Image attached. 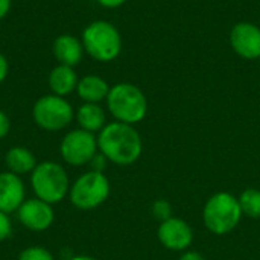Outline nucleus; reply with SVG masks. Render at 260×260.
Returning <instances> with one entry per match:
<instances>
[{
	"label": "nucleus",
	"mask_w": 260,
	"mask_h": 260,
	"mask_svg": "<svg viewBox=\"0 0 260 260\" xmlns=\"http://www.w3.org/2000/svg\"><path fill=\"white\" fill-rule=\"evenodd\" d=\"M101 6L104 8H108V9H116V8H120L126 0H96Z\"/></svg>",
	"instance_id": "nucleus-25"
},
{
	"label": "nucleus",
	"mask_w": 260,
	"mask_h": 260,
	"mask_svg": "<svg viewBox=\"0 0 260 260\" xmlns=\"http://www.w3.org/2000/svg\"><path fill=\"white\" fill-rule=\"evenodd\" d=\"M78 81L79 78L75 69L70 66H62V64H58L56 67H53L47 76V84L52 93L56 96H62V98L76 91Z\"/></svg>",
	"instance_id": "nucleus-14"
},
{
	"label": "nucleus",
	"mask_w": 260,
	"mask_h": 260,
	"mask_svg": "<svg viewBox=\"0 0 260 260\" xmlns=\"http://www.w3.org/2000/svg\"><path fill=\"white\" fill-rule=\"evenodd\" d=\"M9 73V62L6 59V56L3 53H0V84L8 78Z\"/></svg>",
	"instance_id": "nucleus-24"
},
{
	"label": "nucleus",
	"mask_w": 260,
	"mask_h": 260,
	"mask_svg": "<svg viewBox=\"0 0 260 260\" xmlns=\"http://www.w3.org/2000/svg\"><path fill=\"white\" fill-rule=\"evenodd\" d=\"M81 41L85 53L98 62H111L122 52V35L107 20H96L85 26Z\"/></svg>",
	"instance_id": "nucleus-3"
},
{
	"label": "nucleus",
	"mask_w": 260,
	"mask_h": 260,
	"mask_svg": "<svg viewBox=\"0 0 260 260\" xmlns=\"http://www.w3.org/2000/svg\"><path fill=\"white\" fill-rule=\"evenodd\" d=\"M180 260H206L204 259V256L203 254H200V253H197V251H186Z\"/></svg>",
	"instance_id": "nucleus-27"
},
{
	"label": "nucleus",
	"mask_w": 260,
	"mask_h": 260,
	"mask_svg": "<svg viewBox=\"0 0 260 260\" xmlns=\"http://www.w3.org/2000/svg\"><path fill=\"white\" fill-rule=\"evenodd\" d=\"M75 119L81 129L88 133H99L107 125V114L105 110L99 104H88L84 102L75 113Z\"/></svg>",
	"instance_id": "nucleus-17"
},
{
	"label": "nucleus",
	"mask_w": 260,
	"mask_h": 260,
	"mask_svg": "<svg viewBox=\"0 0 260 260\" xmlns=\"http://www.w3.org/2000/svg\"><path fill=\"white\" fill-rule=\"evenodd\" d=\"M239 200V206L242 210V215H247L248 218L259 219L260 218V190L257 189H245Z\"/></svg>",
	"instance_id": "nucleus-18"
},
{
	"label": "nucleus",
	"mask_w": 260,
	"mask_h": 260,
	"mask_svg": "<svg viewBox=\"0 0 260 260\" xmlns=\"http://www.w3.org/2000/svg\"><path fill=\"white\" fill-rule=\"evenodd\" d=\"M110 181L105 174L88 171L79 175L70 186L69 200L78 210H93L104 204L110 197Z\"/></svg>",
	"instance_id": "nucleus-6"
},
{
	"label": "nucleus",
	"mask_w": 260,
	"mask_h": 260,
	"mask_svg": "<svg viewBox=\"0 0 260 260\" xmlns=\"http://www.w3.org/2000/svg\"><path fill=\"white\" fill-rule=\"evenodd\" d=\"M17 260H55V257L47 248L41 245H32V247L21 250L18 253Z\"/></svg>",
	"instance_id": "nucleus-19"
},
{
	"label": "nucleus",
	"mask_w": 260,
	"mask_h": 260,
	"mask_svg": "<svg viewBox=\"0 0 260 260\" xmlns=\"http://www.w3.org/2000/svg\"><path fill=\"white\" fill-rule=\"evenodd\" d=\"M108 82L98 75H85L78 81L76 93L79 99L88 104H99L107 99L110 91Z\"/></svg>",
	"instance_id": "nucleus-15"
},
{
	"label": "nucleus",
	"mask_w": 260,
	"mask_h": 260,
	"mask_svg": "<svg viewBox=\"0 0 260 260\" xmlns=\"http://www.w3.org/2000/svg\"><path fill=\"white\" fill-rule=\"evenodd\" d=\"M11 131V120L5 111L0 110V140L5 139Z\"/></svg>",
	"instance_id": "nucleus-23"
},
{
	"label": "nucleus",
	"mask_w": 260,
	"mask_h": 260,
	"mask_svg": "<svg viewBox=\"0 0 260 260\" xmlns=\"http://www.w3.org/2000/svg\"><path fill=\"white\" fill-rule=\"evenodd\" d=\"M157 236L161 245L171 251H184L193 242L192 227L184 219L174 216L165 222H160Z\"/></svg>",
	"instance_id": "nucleus-11"
},
{
	"label": "nucleus",
	"mask_w": 260,
	"mask_h": 260,
	"mask_svg": "<svg viewBox=\"0 0 260 260\" xmlns=\"http://www.w3.org/2000/svg\"><path fill=\"white\" fill-rule=\"evenodd\" d=\"M105 101L110 114L122 123L136 125L148 114V99L145 93L131 82L113 85Z\"/></svg>",
	"instance_id": "nucleus-2"
},
{
	"label": "nucleus",
	"mask_w": 260,
	"mask_h": 260,
	"mask_svg": "<svg viewBox=\"0 0 260 260\" xmlns=\"http://www.w3.org/2000/svg\"><path fill=\"white\" fill-rule=\"evenodd\" d=\"M98 149L110 163L129 166L140 158L143 143L134 125L114 120L98 133Z\"/></svg>",
	"instance_id": "nucleus-1"
},
{
	"label": "nucleus",
	"mask_w": 260,
	"mask_h": 260,
	"mask_svg": "<svg viewBox=\"0 0 260 260\" xmlns=\"http://www.w3.org/2000/svg\"><path fill=\"white\" fill-rule=\"evenodd\" d=\"M26 200V187L20 175L0 172V212L15 213Z\"/></svg>",
	"instance_id": "nucleus-12"
},
{
	"label": "nucleus",
	"mask_w": 260,
	"mask_h": 260,
	"mask_svg": "<svg viewBox=\"0 0 260 260\" xmlns=\"http://www.w3.org/2000/svg\"><path fill=\"white\" fill-rule=\"evenodd\" d=\"M67 260H98L96 257L91 256H85V254H78V256H70Z\"/></svg>",
	"instance_id": "nucleus-28"
},
{
	"label": "nucleus",
	"mask_w": 260,
	"mask_h": 260,
	"mask_svg": "<svg viewBox=\"0 0 260 260\" xmlns=\"http://www.w3.org/2000/svg\"><path fill=\"white\" fill-rule=\"evenodd\" d=\"M32 119L38 128L56 133L66 129L72 123L75 110L66 98L50 93L37 99L32 108Z\"/></svg>",
	"instance_id": "nucleus-7"
},
{
	"label": "nucleus",
	"mask_w": 260,
	"mask_h": 260,
	"mask_svg": "<svg viewBox=\"0 0 260 260\" xmlns=\"http://www.w3.org/2000/svg\"><path fill=\"white\" fill-rule=\"evenodd\" d=\"M29 177L35 198L53 206L69 197L72 184L62 165L56 161H41Z\"/></svg>",
	"instance_id": "nucleus-4"
},
{
	"label": "nucleus",
	"mask_w": 260,
	"mask_h": 260,
	"mask_svg": "<svg viewBox=\"0 0 260 260\" xmlns=\"http://www.w3.org/2000/svg\"><path fill=\"white\" fill-rule=\"evenodd\" d=\"M12 235V222L8 213L0 212V244Z\"/></svg>",
	"instance_id": "nucleus-21"
},
{
	"label": "nucleus",
	"mask_w": 260,
	"mask_h": 260,
	"mask_svg": "<svg viewBox=\"0 0 260 260\" xmlns=\"http://www.w3.org/2000/svg\"><path fill=\"white\" fill-rule=\"evenodd\" d=\"M242 218L239 200L229 192L212 195L203 210V221L209 232L222 236L233 232Z\"/></svg>",
	"instance_id": "nucleus-5"
},
{
	"label": "nucleus",
	"mask_w": 260,
	"mask_h": 260,
	"mask_svg": "<svg viewBox=\"0 0 260 260\" xmlns=\"http://www.w3.org/2000/svg\"><path fill=\"white\" fill-rule=\"evenodd\" d=\"M5 165L9 172L15 175H30V172L38 165L34 152L24 146H12L5 154Z\"/></svg>",
	"instance_id": "nucleus-16"
},
{
	"label": "nucleus",
	"mask_w": 260,
	"mask_h": 260,
	"mask_svg": "<svg viewBox=\"0 0 260 260\" xmlns=\"http://www.w3.org/2000/svg\"><path fill=\"white\" fill-rule=\"evenodd\" d=\"M98 151V137L81 128L69 131L59 143L61 158L75 168L88 165Z\"/></svg>",
	"instance_id": "nucleus-8"
},
{
	"label": "nucleus",
	"mask_w": 260,
	"mask_h": 260,
	"mask_svg": "<svg viewBox=\"0 0 260 260\" xmlns=\"http://www.w3.org/2000/svg\"><path fill=\"white\" fill-rule=\"evenodd\" d=\"M151 213L158 222H165L172 218V206L166 200H157L151 206Z\"/></svg>",
	"instance_id": "nucleus-20"
},
{
	"label": "nucleus",
	"mask_w": 260,
	"mask_h": 260,
	"mask_svg": "<svg viewBox=\"0 0 260 260\" xmlns=\"http://www.w3.org/2000/svg\"><path fill=\"white\" fill-rule=\"evenodd\" d=\"M90 171H94V172H101L104 174L107 166H108V158L102 154V152H96V155L90 160Z\"/></svg>",
	"instance_id": "nucleus-22"
},
{
	"label": "nucleus",
	"mask_w": 260,
	"mask_h": 260,
	"mask_svg": "<svg viewBox=\"0 0 260 260\" xmlns=\"http://www.w3.org/2000/svg\"><path fill=\"white\" fill-rule=\"evenodd\" d=\"M11 0H0V20H3L11 11Z\"/></svg>",
	"instance_id": "nucleus-26"
},
{
	"label": "nucleus",
	"mask_w": 260,
	"mask_h": 260,
	"mask_svg": "<svg viewBox=\"0 0 260 260\" xmlns=\"http://www.w3.org/2000/svg\"><path fill=\"white\" fill-rule=\"evenodd\" d=\"M52 52L58 64L75 67L82 61V56L85 53L82 41L70 34H62L58 38H55Z\"/></svg>",
	"instance_id": "nucleus-13"
},
{
	"label": "nucleus",
	"mask_w": 260,
	"mask_h": 260,
	"mask_svg": "<svg viewBox=\"0 0 260 260\" xmlns=\"http://www.w3.org/2000/svg\"><path fill=\"white\" fill-rule=\"evenodd\" d=\"M230 46L244 59L260 58V27L250 21H239L230 30Z\"/></svg>",
	"instance_id": "nucleus-10"
},
{
	"label": "nucleus",
	"mask_w": 260,
	"mask_h": 260,
	"mask_svg": "<svg viewBox=\"0 0 260 260\" xmlns=\"http://www.w3.org/2000/svg\"><path fill=\"white\" fill-rule=\"evenodd\" d=\"M20 224L30 232H46L55 221V212L52 204H47L38 198L24 200L20 209L15 212Z\"/></svg>",
	"instance_id": "nucleus-9"
}]
</instances>
